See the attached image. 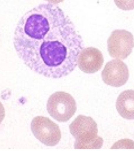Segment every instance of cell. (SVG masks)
<instances>
[{
	"label": "cell",
	"instance_id": "6da1fadb",
	"mask_svg": "<svg viewBox=\"0 0 134 151\" xmlns=\"http://www.w3.org/2000/svg\"><path fill=\"white\" fill-rule=\"evenodd\" d=\"M14 45L19 58L31 70L53 78L72 73L84 49L73 22L52 4L39 5L22 17L15 28Z\"/></svg>",
	"mask_w": 134,
	"mask_h": 151
},
{
	"label": "cell",
	"instance_id": "7a4b0ae2",
	"mask_svg": "<svg viewBox=\"0 0 134 151\" xmlns=\"http://www.w3.org/2000/svg\"><path fill=\"white\" fill-rule=\"evenodd\" d=\"M70 132L75 139V149H100L103 139L98 135L97 124L90 116L80 115L70 125Z\"/></svg>",
	"mask_w": 134,
	"mask_h": 151
},
{
	"label": "cell",
	"instance_id": "3957f363",
	"mask_svg": "<svg viewBox=\"0 0 134 151\" xmlns=\"http://www.w3.org/2000/svg\"><path fill=\"white\" fill-rule=\"evenodd\" d=\"M77 109L74 98L64 91H57L51 95L47 101V112L59 122H67L75 115Z\"/></svg>",
	"mask_w": 134,
	"mask_h": 151
},
{
	"label": "cell",
	"instance_id": "277c9868",
	"mask_svg": "<svg viewBox=\"0 0 134 151\" xmlns=\"http://www.w3.org/2000/svg\"><path fill=\"white\" fill-rule=\"evenodd\" d=\"M31 129L38 140L49 147L56 145L61 138L59 126L48 117L42 116L34 117L31 123Z\"/></svg>",
	"mask_w": 134,
	"mask_h": 151
},
{
	"label": "cell",
	"instance_id": "5b68a950",
	"mask_svg": "<svg viewBox=\"0 0 134 151\" xmlns=\"http://www.w3.org/2000/svg\"><path fill=\"white\" fill-rule=\"evenodd\" d=\"M107 50L110 56L124 60L131 54L134 47L133 35L124 29H116L107 41Z\"/></svg>",
	"mask_w": 134,
	"mask_h": 151
},
{
	"label": "cell",
	"instance_id": "8992f818",
	"mask_svg": "<svg viewBox=\"0 0 134 151\" xmlns=\"http://www.w3.org/2000/svg\"><path fill=\"white\" fill-rule=\"evenodd\" d=\"M101 75L104 83L114 87L124 85L130 77L128 66L119 59H114L107 63Z\"/></svg>",
	"mask_w": 134,
	"mask_h": 151
},
{
	"label": "cell",
	"instance_id": "52a82bcc",
	"mask_svg": "<svg viewBox=\"0 0 134 151\" xmlns=\"http://www.w3.org/2000/svg\"><path fill=\"white\" fill-rule=\"evenodd\" d=\"M104 59L102 52L98 49L88 47L83 49L79 54L78 67L86 73H94L101 68Z\"/></svg>",
	"mask_w": 134,
	"mask_h": 151
},
{
	"label": "cell",
	"instance_id": "ba28073f",
	"mask_svg": "<svg viewBox=\"0 0 134 151\" xmlns=\"http://www.w3.org/2000/svg\"><path fill=\"white\" fill-rule=\"evenodd\" d=\"M116 109L123 118L134 119V90H125L119 95L116 102Z\"/></svg>",
	"mask_w": 134,
	"mask_h": 151
},
{
	"label": "cell",
	"instance_id": "9c48e42d",
	"mask_svg": "<svg viewBox=\"0 0 134 151\" xmlns=\"http://www.w3.org/2000/svg\"><path fill=\"white\" fill-rule=\"evenodd\" d=\"M116 5L122 10L127 11L134 9V0H114Z\"/></svg>",
	"mask_w": 134,
	"mask_h": 151
},
{
	"label": "cell",
	"instance_id": "30bf717a",
	"mask_svg": "<svg viewBox=\"0 0 134 151\" xmlns=\"http://www.w3.org/2000/svg\"><path fill=\"white\" fill-rule=\"evenodd\" d=\"M5 116V111L3 104L0 102V124L3 121Z\"/></svg>",
	"mask_w": 134,
	"mask_h": 151
},
{
	"label": "cell",
	"instance_id": "8fae6325",
	"mask_svg": "<svg viewBox=\"0 0 134 151\" xmlns=\"http://www.w3.org/2000/svg\"><path fill=\"white\" fill-rule=\"evenodd\" d=\"M45 1L52 4H56L63 2L64 0H45Z\"/></svg>",
	"mask_w": 134,
	"mask_h": 151
}]
</instances>
